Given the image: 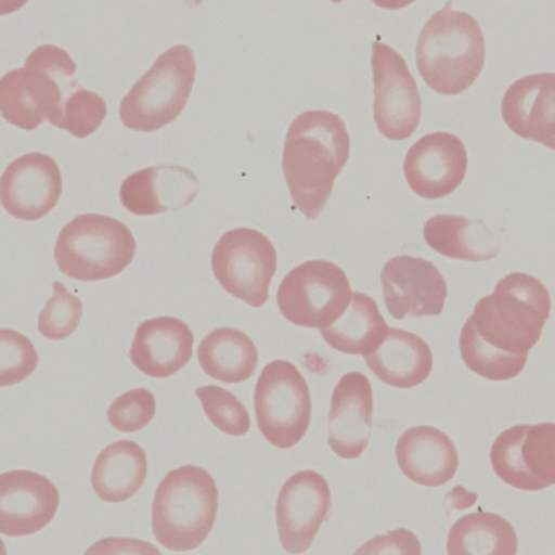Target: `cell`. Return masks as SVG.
I'll use <instances>...</instances> for the list:
<instances>
[{
  "label": "cell",
  "instance_id": "1",
  "mask_svg": "<svg viewBox=\"0 0 555 555\" xmlns=\"http://www.w3.org/2000/svg\"><path fill=\"white\" fill-rule=\"evenodd\" d=\"M551 310V295L543 283L527 273H509L492 295L477 302L462 330L465 365L491 382L518 377L543 336Z\"/></svg>",
  "mask_w": 555,
  "mask_h": 555
},
{
  "label": "cell",
  "instance_id": "2",
  "mask_svg": "<svg viewBox=\"0 0 555 555\" xmlns=\"http://www.w3.org/2000/svg\"><path fill=\"white\" fill-rule=\"evenodd\" d=\"M350 152L344 120L328 111H307L289 125L283 172L291 197L308 219L315 220L324 211Z\"/></svg>",
  "mask_w": 555,
  "mask_h": 555
},
{
  "label": "cell",
  "instance_id": "3",
  "mask_svg": "<svg viewBox=\"0 0 555 555\" xmlns=\"http://www.w3.org/2000/svg\"><path fill=\"white\" fill-rule=\"evenodd\" d=\"M486 59L481 26L448 2L424 25L416 43V66L426 85L443 95L465 92L478 79Z\"/></svg>",
  "mask_w": 555,
  "mask_h": 555
},
{
  "label": "cell",
  "instance_id": "4",
  "mask_svg": "<svg viewBox=\"0 0 555 555\" xmlns=\"http://www.w3.org/2000/svg\"><path fill=\"white\" fill-rule=\"evenodd\" d=\"M77 64L64 49L38 47L22 68L0 79V113L13 127L36 130L48 120L57 121L65 93L78 87L72 80Z\"/></svg>",
  "mask_w": 555,
  "mask_h": 555
},
{
  "label": "cell",
  "instance_id": "5",
  "mask_svg": "<svg viewBox=\"0 0 555 555\" xmlns=\"http://www.w3.org/2000/svg\"><path fill=\"white\" fill-rule=\"evenodd\" d=\"M219 491L202 467L176 468L158 486L152 505V531L158 543L173 552L198 548L212 532Z\"/></svg>",
  "mask_w": 555,
  "mask_h": 555
},
{
  "label": "cell",
  "instance_id": "6",
  "mask_svg": "<svg viewBox=\"0 0 555 555\" xmlns=\"http://www.w3.org/2000/svg\"><path fill=\"white\" fill-rule=\"evenodd\" d=\"M137 243L121 221L87 214L69 221L54 246V260L73 280L99 282L121 273L133 261Z\"/></svg>",
  "mask_w": 555,
  "mask_h": 555
},
{
  "label": "cell",
  "instance_id": "7",
  "mask_svg": "<svg viewBox=\"0 0 555 555\" xmlns=\"http://www.w3.org/2000/svg\"><path fill=\"white\" fill-rule=\"evenodd\" d=\"M196 74V60L189 47L165 51L125 94L119 107L121 122L139 132L168 127L183 113Z\"/></svg>",
  "mask_w": 555,
  "mask_h": 555
},
{
  "label": "cell",
  "instance_id": "8",
  "mask_svg": "<svg viewBox=\"0 0 555 555\" xmlns=\"http://www.w3.org/2000/svg\"><path fill=\"white\" fill-rule=\"evenodd\" d=\"M255 412L261 435L278 449L295 448L307 435L311 392L293 363L274 360L263 367L255 388Z\"/></svg>",
  "mask_w": 555,
  "mask_h": 555
},
{
  "label": "cell",
  "instance_id": "9",
  "mask_svg": "<svg viewBox=\"0 0 555 555\" xmlns=\"http://www.w3.org/2000/svg\"><path fill=\"white\" fill-rule=\"evenodd\" d=\"M351 297L346 273L335 262L319 259L287 273L278 288L276 304L287 322L323 330L337 321Z\"/></svg>",
  "mask_w": 555,
  "mask_h": 555
},
{
  "label": "cell",
  "instance_id": "10",
  "mask_svg": "<svg viewBox=\"0 0 555 555\" xmlns=\"http://www.w3.org/2000/svg\"><path fill=\"white\" fill-rule=\"evenodd\" d=\"M276 249L266 234L254 229H234L221 235L211 256L216 280L228 294L253 308L270 297L276 271Z\"/></svg>",
  "mask_w": 555,
  "mask_h": 555
},
{
  "label": "cell",
  "instance_id": "11",
  "mask_svg": "<svg viewBox=\"0 0 555 555\" xmlns=\"http://www.w3.org/2000/svg\"><path fill=\"white\" fill-rule=\"evenodd\" d=\"M373 114L378 131L390 141H405L422 119V96L408 63L391 47L372 44Z\"/></svg>",
  "mask_w": 555,
  "mask_h": 555
},
{
  "label": "cell",
  "instance_id": "12",
  "mask_svg": "<svg viewBox=\"0 0 555 555\" xmlns=\"http://www.w3.org/2000/svg\"><path fill=\"white\" fill-rule=\"evenodd\" d=\"M495 475L512 488L541 491L555 483V425L513 426L493 442Z\"/></svg>",
  "mask_w": 555,
  "mask_h": 555
},
{
  "label": "cell",
  "instance_id": "13",
  "mask_svg": "<svg viewBox=\"0 0 555 555\" xmlns=\"http://www.w3.org/2000/svg\"><path fill=\"white\" fill-rule=\"evenodd\" d=\"M331 509V490L323 476L307 469L291 477L278 495L275 507L284 550L291 554L309 551Z\"/></svg>",
  "mask_w": 555,
  "mask_h": 555
},
{
  "label": "cell",
  "instance_id": "14",
  "mask_svg": "<svg viewBox=\"0 0 555 555\" xmlns=\"http://www.w3.org/2000/svg\"><path fill=\"white\" fill-rule=\"evenodd\" d=\"M384 301L398 321L440 315L448 298V284L434 262L399 256L382 271Z\"/></svg>",
  "mask_w": 555,
  "mask_h": 555
},
{
  "label": "cell",
  "instance_id": "15",
  "mask_svg": "<svg viewBox=\"0 0 555 555\" xmlns=\"http://www.w3.org/2000/svg\"><path fill=\"white\" fill-rule=\"evenodd\" d=\"M467 165V151L461 139L449 132H435L421 138L408 151L404 175L414 193L435 201L461 186Z\"/></svg>",
  "mask_w": 555,
  "mask_h": 555
},
{
  "label": "cell",
  "instance_id": "16",
  "mask_svg": "<svg viewBox=\"0 0 555 555\" xmlns=\"http://www.w3.org/2000/svg\"><path fill=\"white\" fill-rule=\"evenodd\" d=\"M62 192L59 164L39 152L13 160L0 180V201L5 211L24 221H37L51 212Z\"/></svg>",
  "mask_w": 555,
  "mask_h": 555
},
{
  "label": "cell",
  "instance_id": "17",
  "mask_svg": "<svg viewBox=\"0 0 555 555\" xmlns=\"http://www.w3.org/2000/svg\"><path fill=\"white\" fill-rule=\"evenodd\" d=\"M61 496L50 479L16 469L0 476V532L8 537L35 534L57 513Z\"/></svg>",
  "mask_w": 555,
  "mask_h": 555
},
{
  "label": "cell",
  "instance_id": "18",
  "mask_svg": "<svg viewBox=\"0 0 555 555\" xmlns=\"http://www.w3.org/2000/svg\"><path fill=\"white\" fill-rule=\"evenodd\" d=\"M373 392L365 374L350 372L333 391L328 446L343 460H357L366 450L373 426Z\"/></svg>",
  "mask_w": 555,
  "mask_h": 555
},
{
  "label": "cell",
  "instance_id": "19",
  "mask_svg": "<svg viewBox=\"0 0 555 555\" xmlns=\"http://www.w3.org/2000/svg\"><path fill=\"white\" fill-rule=\"evenodd\" d=\"M201 184L193 171L178 165H159L124 179L120 202L137 216L182 210L197 198Z\"/></svg>",
  "mask_w": 555,
  "mask_h": 555
},
{
  "label": "cell",
  "instance_id": "20",
  "mask_svg": "<svg viewBox=\"0 0 555 555\" xmlns=\"http://www.w3.org/2000/svg\"><path fill=\"white\" fill-rule=\"evenodd\" d=\"M502 115L509 130L555 150V74L522 77L507 89Z\"/></svg>",
  "mask_w": 555,
  "mask_h": 555
},
{
  "label": "cell",
  "instance_id": "21",
  "mask_svg": "<svg viewBox=\"0 0 555 555\" xmlns=\"http://www.w3.org/2000/svg\"><path fill=\"white\" fill-rule=\"evenodd\" d=\"M194 336L186 323L173 317L149 319L135 331L132 364L152 378H168L188 365Z\"/></svg>",
  "mask_w": 555,
  "mask_h": 555
},
{
  "label": "cell",
  "instance_id": "22",
  "mask_svg": "<svg viewBox=\"0 0 555 555\" xmlns=\"http://www.w3.org/2000/svg\"><path fill=\"white\" fill-rule=\"evenodd\" d=\"M396 456L402 474L426 488L450 482L460 467L452 439L433 426H415L399 438Z\"/></svg>",
  "mask_w": 555,
  "mask_h": 555
},
{
  "label": "cell",
  "instance_id": "23",
  "mask_svg": "<svg viewBox=\"0 0 555 555\" xmlns=\"http://www.w3.org/2000/svg\"><path fill=\"white\" fill-rule=\"evenodd\" d=\"M364 358L374 376L397 388L422 385L434 369L428 344L414 333L396 327H388L377 349Z\"/></svg>",
  "mask_w": 555,
  "mask_h": 555
},
{
  "label": "cell",
  "instance_id": "24",
  "mask_svg": "<svg viewBox=\"0 0 555 555\" xmlns=\"http://www.w3.org/2000/svg\"><path fill=\"white\" fill-rule=\"evenodd\" d=\"M424 238L443 257L467 261H485L501 253V241L482 221L462 216L439 215L424 225Z\"/></svg>",
  "mask_w": 555,
  "mask_h": 555
},
{
  "label": "cell",
  "instance_id": "25",
  "mask_svg": "<svg viewBox=\"0 0 555 555\" xmlns=\"http://www.w3.org/2000/svg\"><path fill=\"white\" fill-rule=\"evenodd\" d=\"M147 476L145 451L131 440L107 447L94 462L91 483L96 495L109 504L129 501Z\"/></svg>",
  "mask_w": 555,
  "mask_h": 555
},
{
  "label": "cell",
  "instance_id": "26",
  "mask_svg": "<svg viewBox=\"0 0 555 555\" xmlns=\"http://www.w3.org/2000/svg\"><path fill=\"white\" fill-rule=\"evenodd\" d=\"M198 360L207 376L225 384H240L254 376L259 356L255 343L244 332L220 327L202 340Z\"/></svg>",
  "mask_w": 555,
  "mask_h": 555
},
{
  "label": "cell",
  "instance_id": "27",
  "mask_svg": "<svg viewBox=\"0 0 555 555\" xmlns=\"http://www.w3.org/2000/svg\"><path fill=\"white\" fill-rule=\"evenodd\" d=\"M387 328L376 300L362 293H352L349 307L321 333L332 349L345 354L366 356L377 349Z\"/></svg>",
  "mask_w": 555,
  "mask_h": 555
},
{
  "label": "cell",
  "instance_id": "28",
  "mask_svg": "<svg viewBox=\"0 0 555 555\" xmlns=\"http://www.w3.org/2000/svg\"><path fill=\"white\" fill-rule=\"evenodd\" d=\"M518 537L506 519L490 512L470 513L449 533L450 555H516Z\"/></svg>",
  "mask_w": 555,
  "mask_h": 555
},
{
  "label": "cell",
  "instance_id": "29",
  "mask_svg": "<svg viewBox=\"0 0 555 555\" xmlns=\"http://www.w3.org/2000/svg\"><path fill=\"white\" fill-rule=\"evenodd\" d=\"M106 115L107 105L103 96L78 87L64 100L54 127L82 139L99 130Z\"/></svg>",
  "mask_w": 555,
  "mask_h": 555
},
{
  "label": "cell",
  "instance_id": "30",
  "mask_svg": "<svg viewBox=\"0 0 555 555\" xmlns=\"http://www.w3.org/2000/svg\"><path fill=\"white\" fill-rule=\"evenodd\" d=\"M196 396L202 402L207 418L232 437H242L249 431L251 420L241 400L223 387L208 385L198 387Z\"/></svg>",
  "mask_w": 555,
  "mask_h": 555
},
{
  "label": "cell",
  "instance_id": "31",
  "mask_svg": "<svg viewBox=\"0 0 555 555\" xmlns=\"http://www.w3.org/2000/svg\"><path fill=\"white\" fill-rule=\"evenodd\" d=\"M81 315V300L69 294L64 284L54 282L53 296L39 313L38 330L50 340H63L75 333Z\"/></svg>",
  "mask_w": 555,
  "mask_h": 555
},
{
  "label": "cell",
  "instance_id": "32",
  "mask_svg": "<svg viewBox=\"0 0 555 555\" xmlns=\"http://www.w3.org/2000/svg\"><path fill=\"white\" fill-rule=\"evenodd\" d=\"M39 357L34 344L16 331H0V385L24 382L35 372Z\"/></svg>",
  "mask_w": 555,
  "mask_h": 555
},
{
  "label": "cell",
  "instance_id": "33",
  "mask_svg": "<svg viewBox=\"0 0 555 555\" xmlns=\"http://www.w3.org/2000/svg\"><path fill=\"white\" fill-rule=\"evenodd\" d=\"M157 401L146 388H135L118 397L108 408L107 420L119 433L141 431L155 418Z\"/></svg>",
  "mask_w": 555,
  "mask_h": 555
},
{
  "label": "cell",
  "instance_id": "34",
  "mask_svg": "<svg viewBox=\"0 0 555 555\" xmlns=\"http://www.w3.org/2000/svg\"><path fill=\"white\" fill-rule=\"evenodd\" d=\"M356 554H422L420 540L408 530H398L370 540Z\"/></svg>",
  "mask_w": 555,
  "mask_h": 555
}]
</instances>
